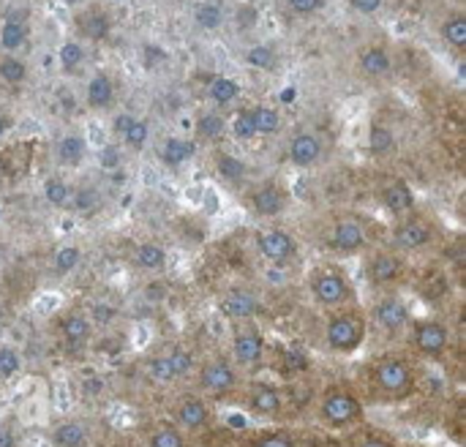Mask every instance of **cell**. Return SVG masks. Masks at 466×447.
Returning a JSON list of instances; mask_svg holds the SVG:
<instances>
[{
	"instance_id": "1",
	"label": "cell",
	"mask_w": 466,
	"mask_h": 447,
	"mask_svg": "<svg viewBox=\"0 0 466 447\" xmlns=\"http://www.w3.org/2000/svg\"><path fill=\"white\" fill-rule=\"evenodd\" d=\"M325 339H328V347L333 352H341V355H350L355 350L363 347V339H366V320L355 311H341L336 317L328 320L325 325Z\"/></svg>"
},
{
	"instance_id": "2",
	"label": "cell",
	"mask_w": 466,
	"mask_h": 447,
	"mask_svg": "<svg viewBox=\"0 0 466 447\" xmlns=\"http://www.w3.org/2000/svg\"><path fill=\"white\" fill-rule=\"evenodd\" d=\"M262 352H265V336L254 325V320L235 322V333H232V358H235V366H243V369L257 366L262 361Z\"/></svg>"
},
{
	"instance_id": "3",
	"label": "cell",
	"mask_w": 466,
	"mask_h": 447,
	"mask_svg": "<svg viewBox=\"0 0 466 447\" xmlns=\"http://www.w3.org/2000/svg\"><path fill=\"white\" fill-rule=\"evenodd\" d=\"M311 295L319 306L325 309H339L350 300L352 290H350V281L339 273V270H317L314 279H311Z\"/></svg>"
},
{
	"instance_id": "4",
	"label": "cell",
	"mask_w": 466,
	"mask_h": 447,
	"mask_svg": "<svg viewBox=\"0 0 466 447\" xmlns=\"http://www.w3.org/2000/svg\"><path fill=\"white\" fill-rule=\"evenodd\" d=\"M374 382L388 396H407L412 391V369L401 358H385L374 369Z\"/></svg>"
},
{
	"instance_id": "5",
	"label": "cell",
	"mask_w": 466,
	"mask_h": 447,
	"mask_svg": "<svg viewBox=\"0 0 466 447\" xmlns=\"http://www.w3.org/2000/svg\"><path fill=\"white\" fill-rule=\"evenodd\" d=\"M360 418V401L344 391H336V393H328L322 399V421L333 429H341V426H350Z\"/></svg>"
},
{
	"instance_id": "6",
	"label": "cell",
	"mask_w": 466,
	"mask_h": 447,
	"mask_svg": "<svg viewBox=\"0 0 466 447\" xmlns=\"http://www.w3.org/2000/svg\"><path fill=\"white\" fill-rule=\"evenodd\" d=\"M257 249L273 265H284V262H289L298 254L295 238L289 232H284V229H265V232H259Z\"/></svg>"
},
{
	"instance_id": "7",
	"label": "cell",
	"mask_w": 466,
	"mask_h": 447,
	"mask_svg": "<svg viewBox=\"0 0 466 447\" xmlns=\"http://www.w3.org/2000/svg\"><path fill=\"white\" fill-rule=\"evenodd\" d=\"M221 311L227 320L232 322H246V320H254L257 311H259V295L248 287H238V290H229L221 300Z\"/></svg>"
},
{
	"instance_id": "8",
	"label": "cell",
	"mask_w": 466,
	"mask_h": 447,
	"mask_svg": "<svg viewBox=\"0 0 466 447\" xmlns=\"http://www.w3.org/2000/svg\"><path fill=\"white\" fill-rule=\"evenodd\" d=\"M199 385L208 391V393H227L238 385V369L235 363L224 361V358H216L210 363L202 366L199 371Z\"/></svg>"
},
{
	"instance_id": "9",
	"label": "cell",
	"mask_w": 466,
	"mask_h": 447,
	"mask_svg": "<svg viewBox=\"0 0 466 447\" xmlns=\"http://www.w3.org/2000/svg\"><path fill=\"white\" fill-rule=\"evenodd\" d=\"M415 347L423 355H440L451 347V328L437 322V320H426L415 325Z\"/></svg>"
},
{
	"instance_id": "10",
	"label": "cell",
	"mask_w": 466,
	"mask_h": 447,
	"mask_svg": "<svg viewBox=\"0 0 466 447\" xmlns=\"http://www.w3.org/2000/svg\"><path fill=\"white\" fill-rule=\"evenodd\" d=\"M371 320L377 328H382L385 333H399L407 322H410V309L404 300L399 298H385L374 306Z\"/></svg>"
},
{
	"instance_id": "11",
	"label": "cell",
	"mask_w": 466,
	"mask_h": 447,
	"mask_svg": "<svg viewBox=\"0 0 466 447\" xmlns=\"http://www.w3.org/2000/svg\"><path fill=\"white\" fill-rule=\"evenodd\" d=\"M366 273H369V281L377 284V287H388L393 281L401 279V259L390 251H380L369 259L366 265Z\"/></svg>"
},
{
	"instance_id": "12",
	"label": "cell",
	"mask_w": 466,
	"mask_h": 447,
	"mask_svg": "<svg viewBox=\"0 0 466 447\" xmlns=\"http://www.w3.org/2000/svg\"><path fill=\"white\" fill-rule=\"evenodd\" d=\"M208 421H210V410H208V404L202 399L188 396V399H180L177 401V407H175V423L180 429L199 432V429L208 426Z\"/></svg>"
},
{
	"instance_id": "13",
	"label": "cell",
	"mask_w": 466,
	"mask_h": 447,
	"mask_svg": "<svg viewBox=\"0 0 466 447\" xmlns=\"http://www.w3.org/2000/svg\"><path fill=\"white\" fill-rule=\"evenodd\" d=\"M60 333H63L66 344H71V347H85V344L90 341V336H93V322L87 320V314L71 311V314L63 317Z\"/></svg>"
},
{
	"instance_id": "14",
	"label": "cell",
	"mask_w": 466,
	"mask_h": 447,
	"mask_svg": "<svg viewBox=\"0 0 466 447\" xmlns=\"http://www.w3.org/2000/svg\"><path fill=\"white\" fill-rule=\"evenodd\" d=\"M393 240L404 251H418V249H423L431 240V227L423 224V221H407V224H401L396 229Z\"/></svg>"
},
{
	"instance_id": "15",
	"label": "cell",
	"mask_w": 466,
	"mask_h": 447,
	"mask_svg": "<svg viewBox=\"0 0 466 447\" xmlns=\"http://www.w3.org/2000/svg\"><path fill=\"white\" fill-rule=\"evenodd\" d=\"M319 156H322V142L314 134H298L289 142V158L298 167H311L314 161H319Z\"/></svg>"
},
{
	"instance_id": "16",
	"label": "cell",
	"mask_w": 466,
	"mask_h": 447,
	"mask_svg": "<svg viewBox=\"0 0 466 447\" xmlns=\"http://www.w3.org/2000/svg\"><path fill=\"white\" fill-rule=\"evenodd\" d=\"M330 243L339 251H358L366 243V229L358 221H341V224H336Z\"/></svg>"
},
{
	"instance_id": "17",
	"label": "cell",
	"mask_w": 466,
	"mask_h": 447,
	"mask_svg": "<svg viewBox=\"0 0 466 447\" xmlns=\"http://www.w3.org/2000/svg\"><path fill=\"white\" fill-rule=\"evenodd\" d=\"M52 442H55V447H87L90 434H87V426L82 421H63L55 426Z\"/></svg>"
},
{
	"instance_id": "18",
	"label": "cell",
	"mask_w": 466,
	"mask_h": 447,
	"mask_svg": "<svg viewBox=\"0 0 466 447\" xmlns=\"http://www.w3.org/2000/svg\"><path fill=\"white\" fill-rule=\"evenodd\" d=\"M251 202H254V210H257L259 216H279V213L287 208V197H284V191L276 188V186H262V188H257Z\"/></svg>"
},
{
	"instance_id": "19",
	"label": "cell",
	"mask_w": 466,
	"mask_h": 447,
	"mask_svg": "<svg viewBox=\"0 0 466 447\" xmlns=\"http://www.w3.org/2000/svg\"><path fill=\"white\" fill-rule=\"evenodd\" d=\"M281 407H284V401H281L279 391H273V388H259V391L251 393V410H254L257 415L276 418V415L281 412Z\"/></svg>"
},
{
	"instance_id": "20",
	"label": "cell",
	"mask_w": 466,
	"mask_h": 447,
	"mask_svg": "<svg viewBox=\"0 0 466 447\" xmlns=\"http://www.w3.org/2000/svg\"><path fill=\"white\" fill-rule=\"evenodd\" d=\"M115 96V87H112V79L106 74H96L87 85V104L93 109H104Z\"/></svg>"
},
{
	"instance_id": "21",
	"label": "cell",
	"mask_w": 466,
	"mask_h": 447,
	"mask_svg": "<svg viewBox=\"0 0 466 447\" xmlns=\"http://www.w3.org/2000/svg\"><path fill=\"white\" fill-rule=\"evenodd\" d=\"M382 199H385L388 210H390V213H399V216L407 213V210H412V205H415V197H412L410 186H404V183L388 186L385 194H382Z\"/></svg>"
},
{
	"instance_id": "22",
	"label": "cell",
	"mask_w": 466,
	"mask_h": 447,
	"mask_svg": "<svg viewBox=\"0 0 466 447\" xmlns=\"http://www.w3.org/2000/svg\"><path fill=\"white\" fill-rule=\"evenodd\" d=\"M79 262H82V249L79 246H60L55 251V257H52V270H55V276L63 279V276L74 273L79 268Z\"/></svg>"
},
{
	"instance_id": "23",
	"label": "cell",
	"mask_w": 466,
	"mask_h": 447,
	"mask_svg": "<svg viewBox=\"0 0 466 447\" xmlns=\"http://www.w3.org/2000/svg\"><path fill=\"white\" fill-rule=\"evenodd\" d=\"M137 265L142 270H161L167 265V249L158 246V243H142L134 254Z\"/></svg>"
},
{
	"instance_id": "24",
	"label": "cell",
	"mask_w": 466,
	"mask_h": 447,
	"mask_svg": "<svg viewBox=\"0 0 466 447\" xmlns=\"http://www.w3.org/2000/svg\"><path fill=\"white\" fill-rule=\"evenodd\" d=\"M360 66H363L366 74L382 76V74L390 71V55H388L385 49H380V46H371V49H366V52L360 55Z\"/></svg>"
},
{
	"instance_id": "25",
	"label": "cell",
	"mask_w": 466,
	"mask_h": 447,
	"mask_svg": "<svg viewBox=\"0 0 466 447\" xmlns=\"http://www.w3.org/2000/svg\"><path fill=\"white\" fill-rule=\"evenodd\" d=\"M85 153H87V147H85V139H82V137H66V139L57 145V158H60V164H66V167H76V164L85 158Z\"/></svg>"
},
{
	"instance_id": "26",
	"label": "cell",
	"mask_w": 466,
	"mask_h": 447,
	"mask_svg": "<svg viewBox=\"0 0 466 447\" xmlns=\"http://www.w3.org/2000/svg\"><path fill=\"white\" fill-rule=\"evenodd\" d=\"M22 371V355L11 344H0V380H14Z\"/></svg>"
},
{
	"instance_id": "27",
	"label": "cell",
	"mask_w": 466,
	"mask_h": 447,
	"mask_svg": "<svg viewBox=\"0 0 466 447\" xmlns=\"http://www.w3.org/2000/svg\"><path fill=\"white\" fill-rule=\"evenodd\" d=\"M251 120H254V131H257V134H276L279 126H281L279 112L270 109V107H257V109L251 112Z\"/></svg>"
},
{
	"instance_id": "28",
	"label": "cell",
	"mask_w": 466,
	"mask_h": 447,
	"mask_svg": "<svg viewBox=\"0 0 466 447\" xmlns=\"http://www.w3.org/2000/svg\"><path fill=\"white\" fill-rule=\"evenodd\" d=\"M161 156H164V161L167 164H183V161H188L191 156H194V142H183V139H167V145H164V150H161Z\"/></svg>"
},
{
	"instance_id": "29",
	"label": "cell",
	"mask_w": 466,
	"mask_h": 447,
	"mask_svg": "<svg viewBox=\"0 0 466 447\" xmlns=\"http://www.w3.org/2000/svg\"><path fill=\"white\" fill-rule=\"evenodd\" d=\"M25 38H27V25H25V22H19V19H8V22L3 25L0 44H3L5 49H16V46H22V44H25Z\"/></svg>"
},
{
	"instance_id": "30",
	"label": "cell",
	"mask_w": 466,
	"mask_h": 447,
	"mask_svg": "<svg viewBox=\"0 0 466 447\" xmlns=\"http://www.w3.org/2000/svg\"><path fill=\"white\" fill-rule=\"evenodd\" d=\"M44 197H46V202H49V205L63 208V205H68V199H71V188H68V183H66V180H60V178H49V180L44 183Z\"/></svg>"
},
{
	"instance_id": "31",
	"label": "cell",
	"mask_w": 466,
	"mask_h": 447,
	"mask_svg": "<svg viewBox=\"0 0 466 447\" xmlns=\"http://www.w3.org/2000/svg\"><path fill=\"white\" fill-rule=\"evenodd\" d=\"M82 33L87 38H96L98 41V38H104L109 33V19L101 11H90V14L82 16Z\"/></svg>"
},
{
	"instance_id": "32",
	"label": "cell",
	"mask_w": 466,
	"mask_h": 447,
	"mask_svg": "<svg viewBox=\"0 0 466 447\" xmlns=\"http://www.w3.org/2000/svg\"><path fill=\"white\" fill-rule=\"evenodd\" d=\"M238 93H240L238 82H235V79H227V76H218V79H213V85H210V96H213V101H218V104L235 101Z\"/></svg>"
},
{
	"instance_id": "33",
	"label": "cell",
	"mask_w": 466,
	"mask_h": 447,
	"mask_svg": "<svg viewBox=\"0 0 466 447\" xmlns=\"http://www.w3.org/2000/svg\"><path fill=\"white\" fill-rule=\"evenodd\" d=\"M68 202L74 205V210H76L79 216H90V213L98 210V197H96L93 188H79V191H74Z\"/></svg>"
},
{
	"instance_id": "34",
	"label": "cell",
	"mask_w": 466,
	"mask_h": 447,
	"mask_svg": "<svg viewBox=\"0 0 466 447\" xmlns=\"http://www.w3.org/2000/svg\"><path fill=\"white\" fill-rule=\"evenodd\" d=\"M167 361H169V366H172L175 380H177V377H186V374L191 371V366H194L191 352H188V350H183V347H172V350L167 352Z\"/></svg>"
},
{
	"instance_id": "35",
	"label": "cell",
	"mask_w": 466,
	"mask_h": 447,
	"mask_svg": "<svg viewBox=\"0 0 466 447\" xmlns=\"http://www.w3.org/2000/svg\"><path fill=\"white\" fill-rule=\"evenodd\" d=\"M369 145H371V150H374L377 156H385V153H390V150H393L396 139H393L390 128H385V126H374V128H371V137H369Z\"/></svg>"
},
{
	"instance_id": "36",
	"label": "cell",
	"mask_w": 466,
	"mask_h": 447,
	"mask_svg": "<svg viewBox=\"0 0 466 447\" xmlns=\"http://www.w3.org/2000/svg\"><path fill=\"white\" fill-rule=\"evenodd\" d=\"M150 447H186V440H183L180 429H175V426H164V429L153 432V437H150Z\"/></svg>"
},
{
	"instance_id": "37",
	"label": "cell",
	"mask_w": 466,
	"mask_h": 447,
	"mask_svg": "<svg viewBox=\"0 0 466 447\" xmlns=\"http://www.w3.org/2000/svg\"><path fill=\"white\" fill-rule=\"evenodd\" d=\"M194 16H197L199 27H205V30H216V27L221 25V19H224L221 8H218L216 3H202V5L197 8Z\"/></svg>"
},
{
	"instance_id": "38",
	"label": "cell",
	"mask_w": 466,
	"mask_h": 447,
	"mask_svg": "<svg viewBox=\"0 0 466 447\" xmlns=\"http://www.w3.org/2000/svg\"><path fill=\"white\" fill-rule=\"evenodd\" d=\"M82 60H85V49L76 41H66L60 46V63H63L66 71H76L82 66Z\"/></svg>"
},
{
	"instance_id": "39",
	"label": "cell",
	"mask_w": 466,
	"mask_h": 447,
	"mask_svg": "<svg viewBox=\"0 0 466 447\" xmlns=\"http://www.w3.org/2000/svg\"><path fill=\"white\" fill-rule=\"evenodd\" d=\"M25 63L16 60V57H3L0 60V79L8 82V85H19L25 79Z\"/></svg>"
},
{
	"instance_id": "40",
	"label": "cell",
	"mask_w": 466,
	"mask_h": 447,
	"mask_svg": "<svg viewBox=\"0 0 466 447\" xmlns=\"http://www.w3.org/2000/svg\"><path fill=\"white\" fill-rule=\"evenodd\" d=\"M445 38L453 44V46H464L466 44V16H451L442 27Z\"/></svg>"
},
{
	"instance_id": "41",
	"label": "cell",
	"mask_w": 466,
	"mask_h": 447,
	"mask_svg": "<svg viewBox=\"0 0 466 447\" xmlns=\"http://www.w3.org/2000/svg\"><path fill=\"white\" fill-rule=\"evenodd\" d=\"M227 128V123H224V117L221 115H216V112H210V115H205L202 120H199V134L205 137V139H216V137H221V131Z\"/></svg>"
},
{
	"instance_id": "42",
	"label": "cell",
	"mask_w": 466,
	"mask_h": 447,
	"mask_svg": "<svg viewBox=\"0 0 466 447\" xmlns=\"http://www.w3.org/2000/svg\"><path fill=\"white\" fill-rule=\"evenodd\" d=\"M123 139H126V145H128V147L142 150V147H145V142H147V123H145V120H134V123H131V128L123 134Z\"/></svg>"
},
{
	"instance_id": "43",
	"label": "cell",
	"mask_w": 466,
	"mask_h": 447,
	"mask_svg": "<svg viewBox=\"0 0 466 447\" xmlns=\"http://www.w3.org/2000/svg\"><path fill=\"white\" fill-rule=\"evenodd\" d=\"M218 172H221V178L238 180V178H243L246 164H243L240 158H235V156H221V158H218Z\"/></svg>"
},
{
	"instance_id": "44",
	"label": "cell",
	"mask_w": 466,
	"mask_h": 447,
	"mask_svg": "<svg viewBox=\"0 0 466 447\" xmlns=\"http://www.w3.org/2000/svg\"><path fill=\"white\" fill-rule=\"evenodd\" d=\"M150 377H153L156 382H172V380H175V374H172V366H169L167 355H158V358H153V361H150Z\"/></svg>"
},
{
	"instance_id": "45",
	"label": "cell",
	"mask_w": 466,
	"mask_h": 447,
	"mask_svg": "<svg viewBox=\"0 0 466 447\" xmlns=\"http://www.w3.org/2000/svg\"><path fill=\"white\" fill-rule=\"evenodd\" d=\"M246 60H248L251 66H257V68H273V66H276V57H273V52H270L268 46H254V49H248Z\"/></svg>"
},
{
	"instance_id": "46",
	"label": "cell",
	"mask_w": 466,
	"mask_h": 447,
	"mask_svg": "<svg viewBox=\"0 0 466 447\" xmlns=\"http://www.w3.org/2000/svg\"><path fill=\"white\" fill-rule=\"evenodd\" d=\"M115 317H117V314H115V309H112L109 303H93L90 311H87V320L96 322V325H109Z\"/></svg>"
},
{
	"instance_id": "47",
	"label": "cell",
	"mask_w": 466,
	"mask_h": 447,
	"mask_svg": "<svg viewBox=\"0 0 466 447\" xmlns=\"http://www.w3.org/2000/svg\"><path fill=\"white\" fill-rule=\"evenodd\" d=\"M235 134L240 137V139H251L257 131H254V120H251V112H240L238 117H235Z\"/></svg>"
},
{
	"instance_id": "48",
	"label": "cell",
	"mask_w": 466,
	"mask_h": 447,
	"mask_svg": "<svg viewBox=\"0 0 466 447\" xmlns=\"http://www.w3.org/2000/svg\"><path fill=\"white\" fill-rule=\"evenodd\" d=\"M101 164H104L106 169H115V167L120 164V147H115V145H106V147L101 150Z\"/></svg>"
},
{
	"instance_id": "49",
	"label": "cell",
	"mask_w": 466,
	"mask_h": 447,
	"mask_svg": "<svg viewBox=\"0 0 466 447\" xmlns=\"http://www.w3.org/2000/svg\"><path fill=\"white\" fill-rule=\"evenodd\" d=\"M289 5H292L298 14H311V11L322 8V0H289Z\"/></svg>"
},
{
	"instance_id": "50",
	"label": "cell",
	"mask_w": 466,
	"mask_h": 447,
	"mask_svg": "<svg viewBox=\"0 0 466 447\" xmlns=\"http://www.w3.org/2000/svg\"><path fill=\"white\" fill-rule=\"evenodd\" d=\"M352 5H355L360 14H374V11H380L382 0H352Z\"/></svg>"
},
{
	"instance_id": "51",
	"label": "cell",
	"mask_w": 466,
	"mask_h": 447,
	"mask_svg": "<svg viewBox=\"0 0 466 447\" xmlns=\"http://www.w3.org/2000/svg\"><path fill=\"white\" fill-rule=\"evenodd\" d=\"M259 447H295L292 445V440H287V437H281V434H276V437H268V440H262Z\"/></svg>"
},
{
	"instance_id": "52",
	"label": "cell",
	"mask_w": 466,
	"mask_h": 447,
	"mask_svg": "<svg viewBox=\"0 0 466 447\" xmlns=\"http://www.w3.org/2000/svg\"><path fill=\"white\" fill-rule=\"evenodd\" d=\"M131 123H134L131 115H117V117H115V131H117V134H126V131L131 128Z\"/></svg>"
},
{
	"instance_id": "53",
	"label": "cell",
	"mask_w": 466,
	"mask_h": 447,
	"mask_svg": "<svg viewBox=\"0 0 466 447\" xmlns=\"http://www.w3.org/2000/svg\"><path fill=\"white\" fill-rule=\"evenodd\" d=\"M0 447H16V434L11 429H0Z\"/></svg>"
},
{
	"instance_id": "54",
	"label": "cell",
	"mask_w": 466,
	"mask_h": 447,
	"mask_svg": "<svg viewBox=\"0 0 466 447\" xmlns=\"http://www.w3.org/2000/svg\"><path fill=\"white\" fill-rule=\"evenodd\" d=\"M145 55H147V66H156V60L164 57V52L156 49V46H145Z\"/></svg>"
},
{
	"instance_id": "55",
	"label": "cell",
	"mask_w": 466,
	"mask_h": 447,
	"mask_svg": "<svg viewBox=\"0 0 466 447\" xmlns=\"http://www.w3.org/2000/svg\"><path fill=\"white\" fill-rule=\"evenodd\" d=\"M257 11L254 8H240V25H254Z\"/></svg>"
},
{
	"instance_id": "56",
	"label": "cell",
	"mask_w": 466,
	"mask_h": 447,
	"mask_svg": "<svg viewBox=\"0 0 466 447\" xmlns=\"http://www.w3.org/2000/svg\"><path fill=\"white\" fill-rule=\"evenodd\" d=\"M360 447H390L388 442H382V440H366Z\"/></svg>"
},
{
	"instance_id": "57",
	"label": "cell",
	"mask_w": 466,
	"mask_h": 447,
	"mask_svg": "<svg viewBox=\"0 0 466 447\" xmlns=\"http://www.w3.org/2000/svg\"><path fill=\"white\" fill-rule=\"evenodd\" d=\"M281 101H295V90H292V87L284 90V93H281Z\"/></svg>"
},
{
	"instance_id": "58",
	"label": "cell",
	"mask_w": 466,
	"mask_h": 447,
	"mask_svg": "<svg viewBox=\"0 0 466 447\" xmlns=\"http://www.w3.org/2000/svg\"><path fill=\"white\" fill-rule=\"evenodd\" d=\"M5 128H8V120H5V115L0 112V137L5 134Z\"/></svg>"
},
{
	"instance_id": "59",
	"label": "cell",
	"mask_w": 466,
	"mask_h": 447,
	"mask_svg": "<svg viewBox=\"0 0 466 447\" xmlns=\"http://www.w3.org/2000/svg\"><path fill=\"white\" fill-rule=\"evenodd\" d=\"M68 3H76V0H68Z\"/></svg>"
}]
</instances>
